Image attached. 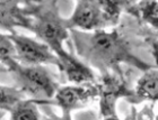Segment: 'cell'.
I'll use <instances>...</instances> for the list:
<instances>
[{
	"instance_id": "cell-1",
	"label": "cell",
	"mask_w": 158,
	"mask_h": 120,
	"mask_svg": "<svg viewBox=\"0 0 158 120\" xmlns=\"http://www.w3.org/2000/svg\"><path fill=\"white\" fill-rule=\"evenodd\" d=\"M79 55L96 68H110L123 60H133L122 44L118 33L97 30L90 35L73 30Z\"/></svg>"
},
{
	"instance_id": "cell-2",
	"label": "cell",
	"mask_w": 158,
	"mask_h": 120,
	"mask_svg": "<svg viewBox=\"0 0 158 120\" xmlns=\"http://www.w3.org/2000/svg\"><path fill=\"white\" fill-rule=\"evenodd\" d=\"M35 9L36 11L34 13L35 18L32 21V30L58 55L64 51L62 44L69 36V23L59 16L53 3H43L42 7L36 6Z\"/></svg>"
},
{
	"instance_id": "cell-3",
	"label": "cell",
	"mask_w": 158,
	"mask_h": 120,
	"mask_svg": "<svg viewBox=\"0 0 158 120\" xmlns=\"http://www.w3.org/2000/svg\"><path fill=\"white\" fill-rule=\"evenodd\" d=\"M7 68L14 74L19 90L35 99H51L56 97L59 90L52 74L42 65L28 66L16 61L8 65Z\"/></svg>"
},
{
	"instance_id": "cell-4",
	"label": "cell",
	"mask_w": 158,
	"mask_h": 120,
	"mask_svg": "<svg viewBox=\"0 0 158 120\" xmlns=\"http://www.w3.org/2000/svg\"><path fill=\"white\" fill-rule=\"evenodd\" d=\"M120 3L111 1H78L73 16L68 20L70 27L86 30H101L113 25L118 18Z\"/></svg>"
},
{
	"instance_id": "cell-5",
	"label": "cell",
	"mask_w": 158,
	"mask_h": 120,
	"mask_svg": "<svg viewBox=\"0 0 158 120\" xmlns=\"http://www.w3.org/2000/svg\"><path fill=\"white\" fill-rule=\"evenodd\" d=\"M8 36L15 45L17 60L24 65L40 66L42 64H54L59 66V57L46 44L22 35Z\"/></svg>"
},
{
	"instance_id": "cell-6",
	"label": "cell",
	"mask_w": 158,
	"mask_h": 120,
	"mask_svg": "<svg viewBox=\"0 0 158 120\" xmlns=\"http://www.w3.org/2000/svg\"><path fill=\"white\" fill-rule=\"evenodd\" d=\"M99 95L98 85H71L59 89L56 94V104L62 109V112H70L84 107Z\"/></svg>"
},
{
	"instance_id": "cell-7",
	"label": "cell",
	"mask_w": 158,
	"mask_h": 120,
	"mask_svg": "<svg viewBox=\"0 0 158 120\" xmlns=\"http://www.w3.org/2000/svg\"><path fill=\"white\" fill-rule=\"evenodd\" d=\"M56 56L60 61V70L66 74L69 82L75 83V85H87L94 82L95 76L92 70L87 65L78 61L76 57L68 54L66 51L61 52Z\"/></svg>"
},
{
	"instance_id": "cell-8",
	"label": "cell",
	"mask_w": 158,
	"mask_h": 120,
	"mask_svg": "<svg viewBox=\"0 0 158 120\" xmlns=\"http://www.w3.org/2000/svg\"><path fill=\"white\" fill-rule=\"evenodd\" d=\"M101 95V111L105 118L115 116V101L122 94L121 85L116 79L107 78L104 80L102 85H98Z\"/></svg>"
},
{
	"instance_id": "cell-9",
	"label": "cell",
	"mask_w": 158,
	"mask_h": 120,
	"mask_svg": "<svg viewBox=\"0 0 158 120\" xmlns=\"http://www.w3.org/2000/svg\"><path fill=\"white\" fill-rule=\"evenodd\" d=\"M18 9L16 2L0 1V19L3 29H6L7 27L11 28L15 25L26 26V28L28 27L32 29V19H26Z\"/></svg>"
},
{
	"instance_id": "cell-10",
	"label": "cell",
	"mask_w": 158,
	"mask_h": 120,
	"mask_svg": "<svg viewBox=\"0 0 158 120\" xmlns=\"http://www.w3.org/2000/svg\"><path fill=\"white\" fill-rule=\"evenodd\" d=\"M135 97L140 100H158V71L148 72L139 80Z\"/></svg>"
},
{
	"instance_id": "cell-11",
	"label": "cell",
	"mask_w": 158,
	"mask_h": 120,
	"mask_svg": "<svg viewBox=\"0 0 158 120\" xmlns=\"http://www.w3.org/2000/svg\"><path fill=\"white\" fill-rule=\"evenodd\" d=\"M9 120H42L36 103L33 100H23L10 111Z\"/></svg>"
},
{
	"instance_id": "cell-12",
	"label": "cell",
	"mask_w": 158,
	"mask_h": 120,
	"mask_svg": "<svg viewBox=\"0 0 158 120\" xmlns=\"http://www.w3.org/2000/svg\"><path fill=\"white\" fill-rule=\"evenodd\" d=\"M25 93L19 89L1 85V114L10 112L20 101L24 100Z\"/></svg>"
},
{
	"instance_id": "cell-13",
	"label": "cell",
	"mask_w": 158,
	"mask_h": 120,
	"mask_svg": "<svg viewBox=\"0 0 158 120\" xmlns=\"http://www.w3.org/2000/svg\"><path fill=\"white\" fill-rule=\"evenodd\" d=\"M0 57L3 66H8L13 62L17 61V52L13 41L9 36L3 34L0 37Z\"/></svg>"
},
{
	"instance_id": "cell-14",
	"label": "cell",
	"mask_w": 158,
	"mask_h": 120,
	"mask_svg": "<svg viewBox=\"0 0 158 120\" xmlns=\"http://www.w3.org/2000/svg\"><path fill=\"white\" fill-rule=\"evenodd\" d=\"M43 120H73L71 117H70V112H62V116L59 118H52V119H50V118H44Z\"/></svg>"
},
{
	"instance_id": "cell-15",
	"label": "cell",
	"mask_w": 158,
	"mask_h": 120,
	"mask_svg": "<svg viewBox=\"0 0 158 120\" xmlns=\"http://www.w3.org/2000/svg\"><path fill=\"white\" fill-rule=\"evenodd\" d=\"M125 120H142V119L140 117V114H137V112H135V110H132V114Z\"/></svg>"
},
{
	"instance_id": "cell-16",
	"label": "cell",
	"mask_w": 158,
	"mask_h": 120,
	"mask_svg": "<svg viewBox=\"0 0 158 120\" xmlns=\"http://www.w3.org/2000/svg\"><path fill=\"white\" fill-rule=\"evenodd\" d=\"M104 120H120L116 116H113V117H107V118H104Z\"/></svg>"
},
{
	"instance_id": "cell-17",
	"label": "cell",
	"mask_w": 158,
	"mask_h": 120,
	"mask_svg": "<svg viewBox=\"0 0 158 120\" xmlns=\"http://www.w3.org/2000/svg\"><path fill=\"white\" fill-rule=\"evenodd\" d=\"M156 120H158V116H157V117H156Z\"/></svg>"
}]
</instances>
